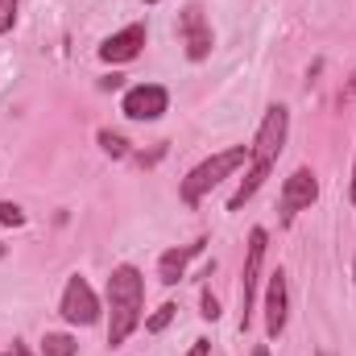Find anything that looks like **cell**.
I'll return each mask as SVG.
<instances>
[{"mask_svg": "<svg viewBox=\"0 0 356 356\" xmlns=\"http://www.w3.org/2000/svg\"><path fill=\"white\" fill-rule=\"evenodd\" d=\"M211 353V344H207V340H195V344H191V353L186 356H207Z\"/></svg>", "mask_w": 356, "mask_h": 356, "instance_id": "cell-18", "label": "cell"}, {"mask_svg": "<svg viewBox=\"0 0 356 356\" xmlns=\"http://www.w3.org/2000/svg\"><path fill=\"white\" fill-rule=\"evenodd\" d=\"M79 353V344L71 340V336H63V332H46V340H42V356H75Z\"/></svg>", "mask_w": 356, "mask_h": 356, "instance_id": "cell-12", "label": "cell"}, {"mask_svg": "<svg viewBox=\"0 0 356 356\" xmlns=\"http://www.w3.org/2000/svg\"><path fill=\"white\" fill-rule=\"evenodd\" d=\"M141 46H145V25L137 21V25H124L120 33H112V38L99 46V58H104V63H133V58L141 54Z\"/></svg>", "mask_w": 356, "mask_h": 356, "instance_id": "cell-9", "label": "cell"}, {"mask_svg": "<svg viewBox=\"0 0 356 356\" xmlns=\"http://www.w3.org/2000/svg\"><path fill=\"white\" fill-rule=\"evenodd\" d=\"M99 149L112 154V158H124V154H129V141H124L120 133H112V129H99Z\"/></svg>", "mask_w": 356, "mask_h": 356, "instance_id": "cell-13", "label": "cell"}, {"mask_svg": "<svg viewBox=\"0 0 356 356\" xmlns=\"http://www.w3.org/2000/svg\"><path fill=\"white\" fill-rule=\"evenodd\" d=\"M0 224H4V228H21V224H25V211H21L17 203H0Z\"/></svg>", "mask_w": 356, "mask_h": 356, "instance_id": "cell-15", "label": "cell"}, {"mask_svg": "<svg viewBox=\"0 0 356 356\" xmlns=\"http://www.w3.org/2000/svg\"><path fill=\"white\" fill-rule=\"evenodd\" d=\"M145 4H158V0H145Z\"/></svg>", "mask_w": 356, "mask_h": 356, "instance_id": "cell-24", "label": "cell"}, {"mask_svg": "<svg viewBox=\"0 0 356 356\" xmlns=\"http://www.w3.org/2000/svg\"><path fill=\"white\" fill-rule=\"evenodd\" d=\"M266 228H253L249 232V253H245V273H241V332L249 327V311H253V298H257V282H261V261H266Z\"/></svg>", "mask_w": 356, "mask_h": 356, "instance_id": "cell-4", "label": "cell"}, {"mask_svg": "<svg viewBox=\"0 0 356 356\" xmlns=\"http://www.w3.org/2000/svg\"><path fill=\"white\" fill-rule=\"evenodd\" d=\"M348 195H353V203H356V166H353V186H348Z\"/></svg>", "mask_w": 356, "mask_h": 356, "instance_id": "cell-21", "label": "cell"}, {"mask_svg": "<svg viewBox=\"0 0 356 356\" xmlns=\"http://www.w3.org/2000/svg\"><path fill=\"white\" fill-rule=\"evenodd\" d=\"M253 356H269V348H266V344H257V348H253Z\"/></svg>", "mask_w": 356, "mask_h": 356, "instance_id": "cell-22", "label": "cell"}, {"mask_svg": "<svg viewBox=\"0 0 356 356\" xmlns=\"http://www.w3.org/2000/svg\"><path fill=\"white\" fill-rule=\"evenodd\" d=\"M178 38H182V46H186V58H191V63H203V58L211 54L216 38H211V25H207V17H203L199 4H186V8H182V17H178Z\"/></svg>", "mask_w": 356, "mask_h": 356, "instance_id": "cell-6", "label": "cell"}, {"mask_svg": "<svg viewBox=\"0 0 356 356\" xmlns=\"http://www.w3.org/2000/svg\"><path fill=\"white\" fill-rule=\"evenodd\" d=\"M199 253H203V241H191V245H182V249H170V253H162V261H158V277H162L166 286H175L178 277L186 273L191 257H199Z\"/></svg>", "mask_w": 356, "mask_h": 356, "instance_id": "cell-11", "label": "cell"}, {"mask_svg": "<svg viewBox=\"0 0 356 356\" xmlns=\"http://www.w3.org/2000/svg\"><path fill=\"white\" fill-rule=\"evenodd\" d=\"M124 116L129 120H158L166 108H170V95L166 88H158V83H137V88L124 91Z\"/></svg>", "mask_w": 356, "mask_h": 356, "instance_id": "cell-8", "label": "cell"}, {"mask_svg": "<svg viewBox=\"0 0 356 356\" xmlns=\"http://www.w3.org/2000/svg\"><path fill=\"white\" fill-rule=\"evenodd\" d=\"M17 21V0H0V33H8Z\"/></svg>", "mask_w": 356, "mask_h": 356, "instance_id": "cell-16", "label": "cell"}, {"mask_svg": "<svg viewBox=\"0 0 356 356\" xmlns=\"http://www.w3.org/2000/svg\"><path fill=\"white\" fill-rule=\"evenodd\" d=\"M245 158H249V149H245V145H236V149H220V154H211L207 162H199L191 175L182 178V186H178L182 203H191V207H195L211 186H220L232 170H241V166H245Z\"/></svg>", "mask_w": 356, "mask_h": 356, "instance_id": "cell-3", "label": "cell"}, {"mask_svg": "<svg viewBox=\"0 0 356 356\" xmlns=\"http://www.w3.org/2000/svg\"><path fill=\"white\" fill-rule=\"evenodd\" d=\"M4 356H29V348H25L21 340H13V348H8V353H4Z\"/></svg>", "mask_w": 356, "mask_h": 356, "instance_id": "cell-19", "label": "cell"}, {"mask_svg": "<svg viewBox=\"0 0 356 356\" xmlns=\"http://www.w3.org/2000/svg\"><path fill=\"white\" fill-rule=\"evenodd\" d=\"M319 199V178L311 175L307 166L302 170H294V175L282 182V224H290L302 207H311Z\"/></svg>", "mask_w": 356, "mask_h": 356, "instance_id": "cell-7", "label": "cell"}, {"mask_svg": "<svg viewBox=\"0 0 356 356\" xmlns=\"http://www.w3.org/2000/svg\"><path fill=\"white\" fill-rule=\"evenodd\" d=\"M199 315H203V319H211V323L220 319V302H216V294H203V311H199Z\"/></svg>", "mask_w": 356, "mask_h": 356, "instance_id": "cell-17", "label": "cell"}, {"mask_svg": "<svg viewBox=\"0 0 356 356\" xmlns=\"http://www.w3.org/2000/svg\"><path fill=\"white\" fill-rule=\"evenodd\" d=\"M141 307H145V282L137 266H116L108 277V344L120 348L137 323H141Z\"/></svg>", "mask_w": 356, "mask_h": 356, "instance_id": "cell-2", "label": "cell"}, {"mask_svg": "<svg viewBox=\"0 0 356 356\" xmlns=\"http://www.w3.org/2000/svg\"><path fill=\"white\" fill-rule=\"evenodd\" d=\"M348 95H356V71H353V79H348Z\"/></svg>", "mask_w": 356, "mask_h": 356, "instance_id": "cell-23", "label": "cell"}, {"mask_svg": "<svg viewBox=\"0 0 356 356\" xmlns=\"http://www.w3.org/2000/svg\"><path fill=\"white\" fill-rule=\"evenodd\" d=\"M286 129H290V112H286L282 104H273L266 112V120H261V129H257V137H253V145H249V175L241 178V191H236L232 203H228L232 211H241V207L257 195V186L269 178L277 154H282V145H286Z\"/></svg>", "mask_w": 356, "mask_h": 356, "instance_id": "cell-1", "label": "cell"}, {"mask_svg": "<svg viewBox=\"0 0 356 356\" xmlns=\"http://www.w3.org/2000/svg\"><path fill=\"white\" fill-rule=\"evenodd\" d=\"M175 302H166V307H158V311H154V315H149V319H145V332H166V327H170V319H175Z\"/></svg>", "mask_w": 356, "mask_h": 356, "instance_id": "cell-14", "label": "cell"}, {"mask_svg": "<svg viewBox=\"0 0 356 356\" xmlns=\"http://www.w3.org/2000/svg\"><path fill=\"white\" fill-rule=\"evenodd\" d=\"M286 307H290V294H286V273H269V286H266V332L277 340L282 327H286Z\"/></svg>", "mask_w": 356, "mask_h": 356, "instance_id": "cell-10", "label": "cell"}, {"mask_svg": "<svg viewBox=\"0 0 356 356\" xmlns=\"http://www.w3.org/2000/svg\"><path fill=\"white\" fill-rule=\"evenodd\" d=\"M58 311H63V319H67V323H79V327H91V323L99 319V298H95V290L88 286V277H79V273H75V277L67 282Z\"/></svg>", "mask_w": 356, "mask_h": 356, "instance_id": "cell-5", "label": "cell"}, {"mask_svg": "<svg viewBox=\"0 0 356 356\" xmlns=\"http://www.w3.org/2000/svg\"><path fill=\"white\" fill-rule=\"evenodd\" d=\"M99 88H104V91H116V88H120V75H108V79H104Z\"/></svg>", "mask_w": 356, "mask_h": 356, "instance_id": "cell-20", "label": "cell"}]
</instances>
